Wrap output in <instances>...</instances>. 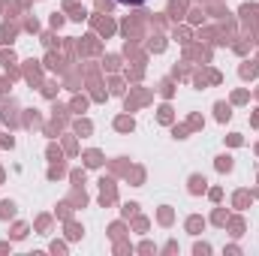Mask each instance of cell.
<instances>
[{
    "label": "cell",
    "mask_w": 259,
    "mask_h": 256,
    "mask_svg": "<svg viewBox=\"0 0 259 256\" xmlns=\"http://www.w3.org/2000/svg\"><path fill=\"white\" fill-rule=\"evenodd\" d=\"M118 3H124V6H142V3H148V0H118Z\"/></svg>",
    "instance_id": "cell-1"
}]
</instances>
